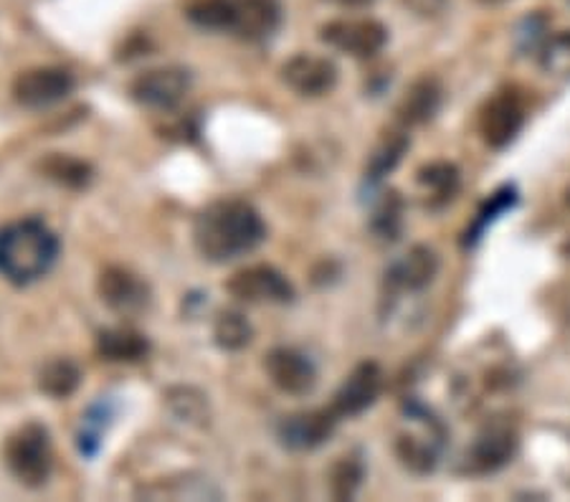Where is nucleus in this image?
<instances>
[{"mask_svg":"<svg viewBox=\"0 0 570 502\" xmlns=\"http://www.w3.org/2000/svg\"><path fill=\"white\" fill-rule=\"evenodd\" d=\"M266 239L262 214L246 200H216L198 214L193 242L200 257L224 264L254 252Z\"/></svg>","mask_w":570,"mask_h":502,"instance_id":"f257e3e1","label":"nucleus"},{"mask_svg":"<svg viewBox=\"0 0 570 502\" xmlns=\"http://www.w3.org/2000/svg\"><path fill=\"white\" fill-rule=\"evenodd\" d=\"M59 236L41 218H23L0 228V274L16 287L46 277L59 259Z\"/></svg>","mask_w":570,"mask_h":502,"instance_id":"f03ea898","label":"nucleus"},{"mask_svg":"<svg viewBox=\"0 0 570 502\" xmlns=\"http://www.w3.org/2000/svg\"><path fill=\"white\" fill-rule=\"evenodd\" d=\"M188 18L200 29L226 31L242 41H266L282 26L279 0H198Z\"/></svg>","mask_w":570,"mask_h":502,"instance_id":"7ed1b4c3","label":"nucleus"},{"mask_svg":"<svg viewBox=\"0 0 570 502\" xmlns=\"http://www.w3.org/2000/svg\"><path fill=\"white\" fill-rule=\"evenodd\" d=\"M6 467L26 488H43L51 478L53 450L49 429L41 424H23L6 442Z\"/></svg>","mask_w":570,"mask_h":502,"instance_id":"20e7f679","label":"nucleus"},{"mask_svg":"<svg viewBox=\"0 0 570 502\" xmlns=\"http://www.w3.org/2000/svg\"><path fill=\"white\" fill-rule=\"evenodd\" d=\"M77 81L61 67L26 69L13 81V99L26 109H46L67 99Z\"/></svg>","mask_w":570,"mask_h":502,"instance_id":"39448f33","label":"nucleus"},{"mask_svg":"<svg viewBox=\"0 0 570 502\" xmlns=\"http://www.w3.org/2000/svg\"><path fill=\"white\" fill-rule=\"evenodd\" d=\"M226 289L232 292L236 299L249 305H287L294 299L292 282L284 277L279 269L269 267V264H256V267L236 272L234 277L226 282Z\"/></svg>","mask_w":570,"mask_h":502,"instance_id":"423d86ee","label":"nucleus"},{"mask_svg":"<svg viewBox=\"0 0 570 502\" xmlns=\"http://www.w3.org/2000/svg\"><path fill=\"white\" fill-rule=\"evenodd\" d=\"M320 39L325 41L330 49L340 53H347L353 59H373L375 53L383 51L389 43V31L379 21L371 18H357V21H333L322 26Z\"/></svg>","mask_w":570,"mask_h":502,"instance_id":"0eeeda50","label":"nucleus"},{"mask_svg":"<svg viewBox=\"0 0 570 502\" xmlns=\"http://www.w3.org/2000/svg\"><path fill=\"white\" fill-rule=\"evenodd\" d=\"M190 71L183 67H158L147 69L135 77L130 95L137 105L150 109H173L178 107L190 91Z\"/></svg>","mask_w":570,"mask_h":502,"instance_id":"6e6552de","label":"nucleus"},{"mask_svg":"<svg viewBox=\"0 0 570 502\" xmlns=\"http://www.w3.org/2000/svg\"><path fill=\"white\" fill-rule=\"evenodd\" d=\"M525 125V105L512 91H500L480 112V135L487 148L502 150L520 135Z\"/></svg>","mask_w":570,"mask_h":502,"instance_id":"1a4fd4ad","label":"nucleus"},{"mask_svg":"<svg viewBox=\"0 0 570 502\" xmlns=\"http://www.w3.org/2000/svg\"><path fill=\"white\" fill-rule=\"evenodd\" d=\"M383 371L379 363L365 361L361 365H355L351 376H347L340 388L335 391V398L330 409L335 411L337 419H353L361 416L363 411L371 409L375 401H379L381 391H383Z\"/></svg>","mask_w":570,"mask_h":502,"instance_id":"9d476101","label":"nucleus"},{"mask_svg":"<svg viewBox=\"0 0 570 502\" xmlns=\"http://www.w3.org/2000/svg\"><path fill=\"white\" fill-rule=\"evenodd\" d=\"M340 69L333 59L320 53H294L282 67V79L299 97H325L335 89Z\"/></svg>","mask_w":570,"mask_h":502,"instance_id":"9b49d317","label":"nucleus"},{"mask_svg":"<svg viewBox=\"0 0 570 502\" xmlns=\"http://www.w3.org/2000/svg\"><path fill=\"white\" fill-rule=\"evenodd\" d=\"M266 376L287 396H307L317 386V368L297 348H274L264 361Z\"/></svg>","mask_w":570,"mask_h":502,"instance_id":"f8f14e48","label":"nucleus"},{"mask_svg":"<svg viewBox=\"0 0 570 502\" xmlns=\"http://www.w3.org/2000/svg\"><path fill=\"white\" fill-rule=\"evenodd\" d=\"M340 419L333 409L302 411L284 419L277 429L279 442L292 452H309L325 444L333 436Z\"/></svg>","mask_w":570,"mask_h":502,"instance_id":"ddd939ff","label":"nucleus"},{"mask_svg":"<svg viewBox=\"0 0 570 502\" xmlns=\"http://www.w3.org/2000/svg\"><path fill=\"white\" fill-rule=\"evenodd\" d=\"M97 289H99V297L105 299V305L122 315L140 313V309L147 305V299H150V289H147L145 282L130 269H122V267H107L102 274H99Z\"/></svg>","mask_w":570,"mask_h":502,"instance_id":"4468645a","label":"nucleus"},{"mask_svg":"<svg viewBox=\"0 0 570 502\" xmlns=\"http://www.w3.org/2000/svg\"><path fill=\"white\" fill-rule=\"evenodd\" d=\"M439 274V257L434 249L419 244L409 249L399 262L389 269V287L395 292H421L426 289Z\"/></svg>","mask_w":570,"mask_h":502,"instance_id":"2eb2a0df","label":"nucleus"},{"mask_svg":"<svg viewBox=\"0 0 570 502\" xmlns=\"http://www.w3.org/2000/svg\"><path fill=\"white\" fill-rule=\"evenodd\" d=\"M518 434H514L510 426H487L472 444L469 464H472L476 472H498L504 464L512 462V456L518 454Z\"/></svg>","mask_w":570,"mask_h":502,"instance_id":"dca6fc26","label":"nucleus"},{"mask_svg":"<svg viewBox=\"0 0 570 502\" xmlns=\"http://www.w3.org/2000/svg\"><path fill=\"white\" fill-rule=\"evenodd\" d=\"M441 102H444V89H441L436 79L424 77L403 95L395 115H399V120L409 127L426 125L436 117Z\"/></svg>","mask_w":570,"mask_h":502,"instance_id":"f3484780","label":"nucleus"},{"mask_svg":"<svg viewBox=\"0 0 570 502\" xmlns=\"http://www.w3.org/2000/svg\"><path fill=\"white\" fill-rule=\"evenodd\" d=\"M395 452H399V460L403 467H409L416 474H429L434 472L441 456V429L436 422L426 426L424 434H403L399 444H395Z\"/></svg>","mask_w":570,"mask_h":502,"instance_id":"a211bd4d","label":"nucleus"},{"mask_svg":"<svg viewBox=\"0 0 570 502\" xmlns=\"http://www.w3.org/2000/svg\"><path fill=\"white\" fill-rule=\"evenodd\" d=\"M97 353L112 363H137L150 353V343L130 327H109L97 335Z\"/></svg>","mask_w":570,"mask_h":502,"instance_id":"6ab92c4d","label":"nucleus"},{"mask_svg":"<svg viewBox=\"0 0 570 502\" xmlns=\"http://www.w3.org/2000/svg\"><path fill=\"white\" fill-rule=\"evenodd\" d=\"M41 170L49 180L73 190L87 188L91 183V176H95L89 163L73 158V155H67V152H51L49 158L41 160Z\"/></svg>","mask_w":570,"mask_h":502,"instance_id":"aec40b11","label":"nucleus"},{"mask_svg":"<svg viewBox=\"0 0 570 502\" xmlns=\"http://www.w3.org/2000/svg\"><path fill=\"white\" fill-rule=\"evenodd\" d=\"M409 145H411V140L403 132L385 135L379 142V148L373 150L371 160H367V168H365L367 186H379V183L389 176V173H393L395 166L401 163L403 152L409 150Z\"/></svg>","mask_w":570,"mask_h":502,"instance_id":"412c9836","label":"nucleus"},{"mask_svg":"<svg viewBox=\"0 0 570 502\" xmlns=\"http://www.w3.org/2000/svg\"><path fill=\"white\" fill-rule=\"evenodd\" d=\"M81 383V371L77 363L57 358L46 363L39 373V388L51 398H69Z\"/></svg>","mask_w":570,"mask_h":502,"instance_id":"4be33fe9","label":"nucleus"},{"mask_svg":"<svg viewBox=\"0 0 570 502\" xmlns=\"http://www.w3.org/2000/svg\"><path fill=\"white\" fill-rule=\"evenodd\" d=\"M416 180L431 194V206H439L454 198L462 178H459V168L452 163H431V166L419 170Z\"/></svg>","mask_w":570,"mask_h":502,"instance_id":"5701e85b","label":"nucleus"},{"mask_svg":"<svg viewBox=\"0 0 570 502\" xmlns=\"http://www.w3.org/2000/svg\"><path fill=\"white\" fill-rule=\"evenodd\" d=\"M538 61L550 77L570 81V31H560L542 39L538 46Z\"/></svg>","mask_w":570,"mask_h":502,"instance_id":"b1692460","label":"nucleus"},{"mask_svg":"<svg viewBox=\"0 0 570 502\" xmlns=\"http://www.w3.org/2000/svg\"><path fill=\"white\" fill-rule=\"evenodd\" d=\"M514 206H518V190H514V186L500 188L498 194H492L490 200H487V204L480 208V214H476V222H474L472 228H469V232H466V239H464V242H466L469 246H474L476 242L482 239L484 228L498 222V218H500L502 214L512 211Z\"/></svg>","mask_w":570,"mask_h":502,"instance_id":"393cba45","label":"nucleus"},{"mask_svg":"<svg viewBox=\"0 0 570 502\" xmlns=\"http://www.w3.org/2000/svg\"><path fill=\"white\" fill-rule=\"evenodd\" d=\"M252 335L254 333H252L249 319H246L242 313H234V309L220 313L214 325V337L220 351H232V353L242 351L252 343Z\"/></svg>","mask_w":570,"mask_h":502,"instance_id":"a878e982","label":"nucleus"},{"mask_svg":"<svg viewBox=\"0 0 570 502\" xmlns=\"http://www.w3.org/2000/svg\"><path fill=\"white\" fill-rule=\"evenodd\" d=\"M365 478V464L361 456H343L330 474V490L335 500H353L355 492L361 490Z\"/></svg>","mask_w":570,"mask_h":502,"instance_id":"bb28decb","label":"nucleus"},{"mask_svg":"<svg viewBox=\"0 0 570 502\" xmlns=\"http://www.w3.org/2000/svg\"><path fill=\"white\" fill-rule=\"evenodd\" d=\"M403 200L399 194H385L381 206L375 208L373 214V232L381 236V239H399L401 234V222H403Z\"/></svg>","mask_w":570,"mask_h":502,"instance_id":"cd10ccee","label":"nucleus"},{"mask_svg":"<svg viewBox=\"0 0 570 502\" xmlns=\"http://www.w3.org/2000/svg\"><path fill=\"white\" fill-rule=\"evenodd\" d=\"M333 3L345 6V8H365V6L375 3V0H333Z\"/></svg>","mask_w":570,"mask_h":502,"instance_id":"c85d7f7f","label":"nucleus"},{"mask_svg":"<svg viewBox=\"0 0 570 502\" xmlns=\"http://www.w3.org/2000/svg\"><path fill=\"white\" fill-rule=\"evenodd\" d=\"M480 3H487V6H498V3H508V0H480Z\"/></svg>","mask_w":570,"mask_h":502,"instance_id":"c756f323","label":"nucleus"}]
</instances>
